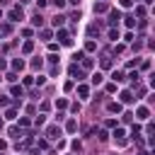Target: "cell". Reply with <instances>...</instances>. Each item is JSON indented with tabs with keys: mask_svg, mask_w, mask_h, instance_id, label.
I'll list each match as a JSON object with an SVG mask.
<instances>
[{
	"mask_svg": "<svg viewBox=\"0 0 155 155\" xmlns=\"http://www.w3.org/2000/svg\"><path fill=\"white\" fill-rule=\"evenodd\" d=\"M109 39H114V41H116V39H119V31H116V29H109Z\"/></svg>",
	"mask_w": 155,
	"mask_h": 155,
	"instance_id": "27",
	"label": "cell"
},
{
	"mask_svg": "<svg viewBox=\"0 0 155 155\" xmlns=\"http://www.w3.org/2000/svg\"><path fill=\"white\" fill-rule=\"evenodd\" d=\"M5 80H10V82H15V80H17V75H15V73H7V75H5Z\"/></svg>",
	"mask_w": 155,
	"mask_h": 155,
	"instance_id": "39",
	"label": "cell"
},
{
	"mask_svg": "<svg viewBox=\"0 0 155 155\" xmlns=\"http://www.w3.org/2000/svg\"><path fill=\"white\" fill-rule=\"evenodd\" d=\"M22 51H24V53H31V51H34V41H31V39H29V41H24Z\"/></svg>",
	"mask_w": 155,
	"mask_h": 155,
	"instance_id": "14",
	"label": "cell"
},
{
	"mask_svg": "<svg viewBox=\"0 0 155 155\" xmlns=\"http://www.w3.org/2000/svg\"><path fill=\"white\" fill-rule=\"evenodd\" d=\"M12 70H24V61L22 58H15L12 61Z\"/></svg>",
	"mask_w": 155,
	"mask_h": 155,
	"instance_id": "11",
	"label": "cell"
},
{
	"mask_svg": "<svg viewBox=\"0 0 155 155\" xmlns=\"http://www.w3.org/2000/svg\"><path fill=\"white\" fill-rule=\"evenodd\" d=\"M56 36H58V41H61L63 46H73V39L68 36V31H65V29H58V34H56Z\"/></svg>",
	"mask_w": 155,
	"mask_h": 155,
	"instance_id": "1",
	"label": "cell"
},
{
	"mask_svg": "<svg viewBox=\"0 0 155 155\" xmlns=\"http://www.w3.org/2000/svg\"><path fill=\"white\" fill-rule=\"evenodd\" d=\"M111 78H114V82H124V73H121V70H114Z\"/></svg>",
	"mask_w": 155,
	"mask_h": 155,
	"instance_id": "16",
	"label": "cell"
},
{
	"mask_svg": "<svg viewBox=\"0 0 155 155\" xmlns=\"http://www.w3.org/2000/svg\"><path fill=\"white\" fill-rule=\"evenodd\" d=\"M19 2H27V0H19Z\"/></svg>",
	"mask_w": 155,
	"mask_h": 155,
	"instance_id": "45",
	"label": "cell"
},
{
	"mask_svg": "<svg viewBox=\"0 0 155 155\" xmlns=\"http://www.w3.org/2000/svg\"><path fill=\"white\" fill-rule=\"evenodd\" d=\"M78 94H80V99H87V94H90V87H87V85H78Z\"/></svg>",
	"mask_w": 155,
	"mask_h": 155,
	"instance_id": "8",
	"label": "cell"
},
{
	"mask_svg": "<svg viewBox=\"0 0 155 155\" xmlns=\"http://www.w3.org/2000/svg\"><path fill=\"white\" fill-rule=\"evenodd\" d=\"M41 22H44L41 15H34V17H31V24H34V27H41Z\"/></svg>",
	"mask_w": 155,
	"mask_h": 155,
	"instance_id": "19",
	"label": "cell"
},
{
	"mask_svg": "<svg viewBox=\"0 0 155 155\" xmlns=\"http://www.w3.org/2000/svg\"><path fill=\"white\" fill-rule=\"evenodd\" d=\"M7 17H10V22H19V19H22V7L10 10V15H7Z\"/></svg>",
	"mask_w": 155,
	"mask_h": 155,
	"instance_id": "4",
	"label": "cell"
},
{
	"mask_svg": "<svg viewBox=\"0 0 155 155\" xmlns=\"http://www.w3.org/2000/svg\"><path fill=\"white\" fill-rule=\"evenodd\" d=\"M5 148H7V140H2V138H0V150H5Z\"/></svg>",
	"mask_w": 155,
	"mask_h": 155,
	"instance_id": "41",
	"label": "cell"
},
{
	"mask_svg": "<svg viewBox=\"0 0 155 155\" xmlns=\"http://www.w3.org/2000/svg\"><path fill=\"white\" fill-rule=\"evenodd\" d=\"M82 65L85 68H92V58H82Z\"/></svg>",
	"mask_w": 155,
	"mask_h": 155,
	"instance_id": "38",
	"label": "cell"
},
{
	"mask_svg": "<svg viewBox=\"0 0 155 155\" xmlns=\"http://www.w3.org/2000/svg\"><path fill=\"white\" fill-rule=\"evenodd\" d=\"M10 31H12L10 24H2V27H0V34H10Z\"/></svg>",
	"mask_w": 155,
	"mask_h": 155,
	"instance_id": "24",
	"label": "cell"
},
{
	"mask_svg": "<svg viewBox=\"0 0 155 155\" xmlns=\"http://www.w3.org/2000/svg\"><path fill=\"white\" fill-rule=\"evenodd\" d=\"M51 24H53V27H63V24H65V17H63V15H56V17L51 19Z\"/></svg>",
	"mask_w": 155,
	"mask_h": 155,
	"instance_id": "10",
	"label": "cell"
},
{
	"mask_svg": "<svg viewBox=\"0 0 155 155\" xmlns=\"http://www.w3.org/2000/svg\"><path fill=\"white\" fill-rule=\"evenodd\" d=\"M65 107H68V99H63V97L56 99V109H65Z\"/></svg>",
	"mask_w": 155,
	"mask_h": 155,
	"instance_id": "21",
	"label": "cell"
},
{
	"mask_svg": "<svg viewBox=\"0 0 155 155\" xmlns=\"http://www.w3.org/2000/svg\"><path fill=\"white\" fill-rule=\"evenodd\" d=\"M121 7H131V0H121Z\"/></svg>",
	"mask_w": 155,
	"mask_h": 155,
	"instance_id": "40",
	"label": "cell"
},
{
	"mask_svg": "<svg viewBox=\"0 0 155 155\" xmlns=\"http://www.w3.org/2000/svg\"><path fill=\"white\" fill-rule=\"evenodd\" d=\"M41 39H51V31L48 29H41Z\"/></svg>",
	"mask_w": 155,
	"mask_h": 155,
	"instance_id": "36",
	"label": "cell"
},
{
	"mask_svg": "<svg viewBox=\"0 0 155 155\" xmlns=\"http://www.w3.org/2000/svg\"><path fill=\"white\" fill-rule=\"evenodd\" d=\"M7 136H12V138H17V136H19V131H17V128H15V126H12V128H10V131H7Z\"/></svg>",
	"mask_w": 155,
	"mask_h": 155,
	"instance_id": "31",
	"label": "cell"
},
{
	"mask_svg": "<svg viewBox=\"0 0 155 155\" xmlns=\"http://www.w3.org/2000/svg\"><path fill=\"white\" fill-rule=\"evenodd\" d=\"M15 116H17L15 109H7V111H5V119H15Z\"/></svg>",
	"mask_w": 155,
	"mask_h": 155,
	"instance_id": "25",
	"label": "cell"
},
{
	"mask_svg": "<svg viewBox=\"0 0 155 155\" xmlns=\"http://www.w3.org/2000/svg\"><path fill=\"white\" fill-rule=\"evenodd\" d=\"M68 73H70V78H75V80H82V78H85V73L78 68V63H73V65L68 68Z\"/></svg>",
	"mask_w": 155,
	"mask_h": 155,
	"instance_id": "2",
	"label": "cell"
},
{
	"mask_svg": "<svg viewBox=\"0 0 155 155\" xmlns=\"http://www.w3.org/2000/svg\"><path fill=\"white\" fill-rule=\"evenodd\" d=\"M68 2H73V5H80V0H68Z\"/></svg>",
	"mask_w": 155,
	"mask_h": 155,
	"instance_id": "42",
	"label": "cell"
},
{
	"mask_svg": "<svg viewBox=\"0 0 155 155\" xmlns=\"http://www.w3.org/2000/svg\"><path fill=\"white\" fill-rule=\"evenodd\" d=\"M53 5H56L58 10H63V7H65V0H53Z\"/></svg>",
	"mask_w": 155,
	"mask_h": 155,
	"instance_id": "33",
	"label": "cell"
},
{
	"mask_svg": "<svg viewBox=\"0 0 155 155\" xmlns=\"http://www.w3.org/2000/svg\"><path fill=\"white\" fill-rule=\"evenodd\" d=\"M107 109H109L111 114H119V111H121V102H111V104H109Z\"/></svg>",
	"mask_w": 155,
	"mask_h": 155,
	"instance_id": "12",
	"label": "cell"
},
{
	"mask_svg": "<svg viewBox=\"0 0 155 155\" xmlns=\"http://www.w3.org/2000/svg\"><path fill=\"white\" fill-rule=\"evenodd\" d=\"M87 34H90V36L99 34V27H97V24H90V27H87Z\"/></svg>",
	"mask_w": 155,
	"mask_h": 155,
	"instance_id": "20",
	"label": "cell"
},
{
	"mask_svg": "<svg viewBox=\"0 0 155 155\" xmlns=\"http://www.w3.org/2000/svg\"><path fill=\"white\" fill-rule=\"evenodd\" d=\"M148 116H150V109H148V107H138V111H136V119H138V121H145Z\"/></svg>",
	"mask_w": 155,
	"mask_h": 155,
	"instance_id": "3",
	"label": "cell"
},
{
	"mask_svg": "<svg viewBox=\"0 0 155 155\" xmlns=\"http://www.w3.org/2000/svg\"><path fill=\"white\" fill-rule=\"evenodd\" d=\"M73 155H78V153H73Z\"/></svg>",
	"mask_w": 155,
	"mask_h": 155,
	"instance_id": "47",
	"label": "cell"
},
{
	"mask_svg": "<svg viewBox=\"0 0 155 155\" xmlns=\"http://www.w3.org/2000/svg\"><path fill=\"white\" fill-rule=\"evenodd\" d=\"M126 27H136V19L133 17H126Z\"/></svg>",
	"mask_w": 155,
	"mask_h": 155,
	"instance_id": "35",
	"label": "cell"
},
{
	"mask_svg": "<svg viewBox=\"0 0 155 155\" xmlns=\"http://www.w3.org/2000/svg\"><path fill=\"white\" fill-rule=\"evenodd\" d=\"M136 15H140V17H143V15H145V7H143V5H138V7H136Z\"/></svg>",
	"mask_w": 155,
	"mask_h": 155,
	"instance_id": "34",
	"label": "cell"
},
{
	"mask_svg": "<svg viewBox=\"0 0 155 155\" xmlns=\"http://www.w3.org/2000/svg\"><path fill=\"white\" fill-rule=\"evenodd\" d=\"M31 68H41V58H34L31 61Z\"/></svg>",
	"mask_w": 155,
	"mask_h": 155,
	"instance_id": "37",
	"label": "cell"
},
{
	"mask_svg": "<svg viewBox=\"0 0 155 155\" xmlns=\"http://www.w3.org/2000/svg\"><path fill=\"white\" fill-rule=\"evenodd\" d=\"M133 99H136V97H133L131 90H124V92H121V102H124V104H131Z\"/></svg>",
	"mask_w": 155,
	"mask_h": 155,
	"instance_id": "6",
	"label": "cell"
},
{
	"mask_svg": "<svg viewBox=\"0 0 155 155\" xmlns=\"http://www.w3.org/2000/svg\"><path fill=\"white\" fill-rule=\"evenodd\" d=\"M102 80H104L102 73H94V75H92V85H102Z\"/></svg>",
	"mask_w": 155,
	"mask_h": 155,
	"instance_id": "17",
	"label": "cell"
},
{
	"mask_svg": "<svg viewBox=\"0 0 155 155\" xmlns=\"http://www.w3.org/2000/svg\"><path fill=\"white\" fill-rule=\"evenodd\" d=\"M119 19H121V12H119V10H111V12H109V24H116Z\"/></svg>",
	"mask_w": 155,
	"mask_h": 155,
	"instance_id": "7",
	"label": "cell"
},
{
	"mask_svg": "<svg viewBox=\"0 0 155 155\" xmlns=\"http://www.w3.org/2000/svg\"><path fill=\"white\" fill-rule=\"evenodd\" d=\"M46 136H48V138H58V136H61V128H58V126H48Z\"/></svg>",
	"mask_w": 155,
	"mask_h": 155,
	"instance_id": "9",
	"label": "cell"
},
{
	"mask_svg": "<svg viewBox=\"0 0 155 155\" xmlns=\"http://www.w3.org/2000/svg\"><path fill=\"white\" fill-rule=\"evenodd\" d=\"M85 51H97V44H94V41H92V39H90V41H87V44H85Z\"/></svg>",
	"mask_w": 155,
	"mask_h": 155,
	"instance_id": "22",
	"label": "cell"
},
{
	"mask_svg": "<svg viewBox=\"0 0 155 155\" xmlns=\"http://www.w3.org/2000/svg\"><path fill=\"white\" fill-rule=\"evenodd\" d=\"M124 136H126V131L124 128H119V126H114V138L119 140V145H124L126 140H124Z\"/></svg>",
	"mask_w": 155,
	"mask_h": 155,
	"instance_id": "5",
	"label": "cell"
},
{
	"mask_svg": "<svg viewBox=\"0 0 155 155\" xmlns=\"http://www.w3.org/2000/svg\"><path fill=\"white\" fill-rule=\"evenodd\" d=\"M65 131H68V133H73V131H78V121H75V119H70V121L65 124Z\"/></svg>",
	"mask_w": 155,
	"mask_h": 155,
	"instance_id": "13",
	"label": "cell"
},
{
	"mask_svg": "<svg viewBox=\"0 0 155 155\" xmlns=\"http://www.w3.org/2000/svg\"><path fill=\"white\" fill-rule=\"evenodd\" d=\"M102 68H111V58H102Z\"/></svg>",
	"mask_w": 155,
	"mask_h": 155,
	"instance_id": "29",
	"label": "cell"
},
{
	"mask_svg": "<svg viewBox=\"0 0 155 155\" xmlns=\"http://www.w3.org/2000/svg\"><path fill=\"white\" fill-rule=\"evenodd\" d=\"M34 124H36V126H44V124H46V116H44V114H39V116L34 119Z\"/></svg>",
	"mask_w": 155,
	"mask_h": 155,
	"instance_id": "23",
	"label": "cell"
},
{
	"mask_svg": "<svg viewBox=\"0 0 155 155\" xmlns=\"http://www.w3.org/2000/svg\"><path fill=\"white\" fill-rule=\"evenodd\" d=\"M10 92H12L15 97H22V94H24V90H22L19 85H12V90H10Z\"/></svg>",
	"mask_w": 155,
	"mask_h": 155,
	"instance_id": "18",
	"label": "cell"
},
{
	"mask_svg": "<svg viewBox=\"0 0 155 155\" xmlns=\"http://www.w3.org/2000/svg\"><path fill=\"white\" fill-rule=\"evenodd\" d=\"M104 10H107V2H104V0H102V2H94V15H97V12H104Z\"/></svg>",
	"mask_w": 155,
	"mask_h": 155,
	"instance_id": "15",
	"label": "cell"
},
{
	"mask_svg": "<svg viewBox=\"0 0 155 155\" xmlns=\"http://www.w3.org/2000/svg\"><path fill=\"white\" fill-rule=\"evenodd\" d=\"M0 128H2V119H0Z\"/></svg>",
	"mask_w": 155,
	"mask_h": 155,
	"instance_id": "43",
	"label": "cell"
},
{
	"mask_svg": "<svg viewBox=\"0 0 155 155\" xmlns=\"http://www.w3.org/2000/svg\"><path fill=\"white\" fill-rule=\"evenodd\" d=\"M0 80H2V78H0Z\"/></svg>",
	"mask_w": 155,
	"mask_h": 155,
	"instance_id": "48",
	"label": "cell"
},
{
	"mask_svg": "<svg viewBox=\"0 0 155 155\" xmlns=\"http://www.w3.org/2000/svg\"><path fill=\"white\" fill-rule=\"evenodd\" d=\"M73 58H75V63H78V61H82V58H85V51H78Z\"/></svg>",
	"mask_w": 155,
	"mask_h": 155,
	"instance_id": "28",
	"label": "cell"
},
{
	"mask_svg": "<svg viewBox=\"0 0 155 155\" xmlns=\"http://www.w3.org/2000/svg\"><path fill=\"white\" fill-rule=\"evenodd\" d=\"M73 150H75V153H80V150H82V145H80V140H73Z\"/></svg>",
	"mask_w": 155,
	"mask_h": 155,
	"instance_id": "32",
	"label": "cell"
},
{
	"mask_svg": "<svg viewBox=\"0 0 155 155\" xmlns=\"http://www.w3.org/2000/svg\"><path fill=\"white\" fill-rule=\"evenodd\" d=\"M10 104V97H5V94H0V107H7Z\"/></svg>",
	"mask_w": 155,
	"mask_h": 155,
	"instance_id": "26",
	"label": "cell"
},
{
	"mask_svg": "<svg viewBox=\"0 0 155 155\" xmlns=\"http://www.w3.org/2000/svg\"><path fill=\"white\" fill-rule=\"evenodd\" d=\"M0 17H2V10H0Z\"/></svg>",
	"mask_w": 155,
	"mask_h": 155,
	"instance_id": "46",
	"label": "cell"
},
{
	"mask_svg": "<svg viewBox=\"0 0 155 155\" xmlns=\"http://www.w3.org/2000/svg\"><path fill=\"white\" fill-rule=\"evenodd\" d=\"M34 82H36V85H39V87H41V85H46V78H44V75H39V78H36V80H34Z\"/></svg>",
	"mask_w": 155,
	"mask_h": 155,
	"instance_id": "30",
	"label": "cell"
},
{
	"mask_svg": "<svg viewBox=\"0 0 155 155\" xmlns=\"http://www.w3.org/2000/svg\"><path fill=\"white\" fill-rule=\"evenodd\" d=\"M140 155H148V153H140Z\"/></svg>",
	"mask_w": 155,
	"mask_h": 155,
	"instance_id": "44",
	"label": "cell"
}]
</instances>
